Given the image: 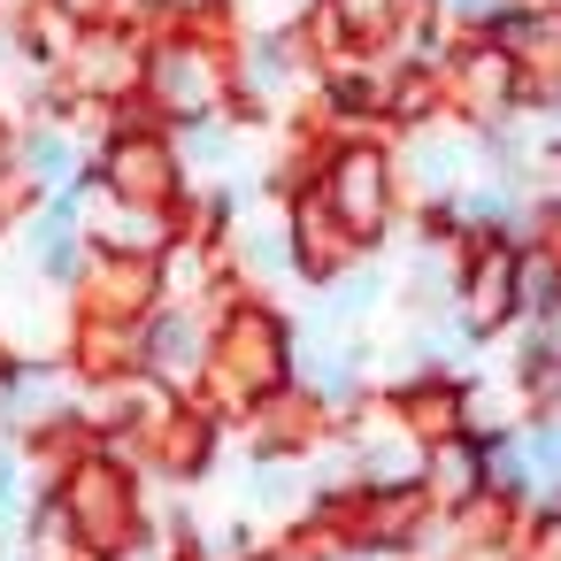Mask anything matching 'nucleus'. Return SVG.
<instances>
[{
	"label": "nucleus",
	"mask_w": 561,
	"mask_h": 561,
	"mask_svg": "<svg viewBox=\"0 0 561 561\" xmlns=\"http://www.w3.org/2000/svg\"><path fill=\"white\" fill-rule=\"evenodd\" d=\"M408 415H415V423H423L431 438H446V431L461 423V392H446V385H423V392L408 400Z\"/></svg>",
	"instance_id": "nucleus-8"
},
{
	"label": "nucleus",
	"mask_w": 561,
	"mask_h": 561,
	"mask_svg": "<svg viewBox=\"0 0 561 561\" xmlns=\"http://www.w3.org/2000/svg\"><path fill=\"white\" fill-rule=\"evenodd\" d=\"M293 254H300L308 277H339L346 254H354V239H346V224H339L323 201H300V208H293Z\"/></svg>",
	"instance_id": "nucleus-6"
},
{
	"label": "nucleus",
	"mask_w": 561,
	"mask_h": 561,
	"mask_svg": "<svg viewBox=\"0 0 561 561\" xmlns=\"http://www.w3.org/2000/svg\"><path fill=\"white\" fill-rule=\"evenodd\" d=\"M346 377H354V369H346L339 354H308V362H300V385L323 392V400H346Z\"/></svg>",
	"instance_id": "nucleus-10"
},
{
	"label": "nucleus",
	"mask_w": 561,
	"mask_h": 561,
	"mask_svg": "<svg viewBox=\"0 0 561 561\" xmlns=\"http://www.w3.org/2000/svg\"><path fill=\"white\" fill-rule=\"evenodd\" d=\"M339 9H346L354 32H385V24L400 16V0H339Z\"/></svg>",
	"instance_id": "nucleus-11"
},
{
	"label": "nucleus",
	"mask_w": 561,
	"mask_h": 561,
	"mask_svg": "<svg viewBox=\"0 0 561 561\" xmlns=\"http://www.w3.org/2000/svg\"><path fill=\"white\" fill-rule=\"evenodd\" d=\"M500 85H507V62H500V55H469V62H461V93H469V101H477L484 116H492Z\"/></svg>",
	"instance_id": "nucleus-9"
},
{
	"label": "nucleus",
	"mask_w": 561,
	"mask_h": 561,
	"mask_svg": "<svg viewBox=\"0 0 561 561\" xmlns=\"http://www.w3.org/2000/svg\"><path fill=\"white\" fill-rule=\"evenodd\" d=\"M530 561H561V515L538 530V553H530Z\"/></svg>",
	"instance_id": "nucleus-13"
},
{
	"label": "nucleus",
	"mask_w": 561,
	"mask_h": 561,
	"mask_svg": "<svg viewBox=\"0 0 561 561\" xmlns=\"http://www.w3.org/2000/svg\"><path fill=\"white\" fill-rule=\"evenodd\" d=\"M515 277H523V254L492 239V247L477 254V270H469V293H461V308H469L477 331H492V323L515 308Z\"/></svg>",
	"instance_id": "nucleus-5"
},
{
	"label": "nucleus",
	"mask_w": 561,
	"mask_h": 561,
	"mask_svg": "<svg viewBox=\"0 0 561 561\" xmlns=\"http://www.w3.org/2000/svg\"><path fill=\"white\" fill-rule=\"evenodd\" d=\"M0 193H9V124H0Z\"/></svg>",
	"instance_id": "nucleus-14"
},
{
	"label": "nucleus",
	"mask_w": 561,
	"mask_h": 561,
	"mask_svg": "<svg viewBox=\"0 0 561 561\" xmlns=\"http://www.w3.org/2000/svg\"><path fill=\"white\" fill-rule=\"evenodd\" d=\"M139 93H147L170 124H193V116L216 108L224 78H216V55H208L201 39H162V47H147V78H139Z\"/></svg>",
	"instance_id": "nucleus-2"
},
{
	"label": "nucleus",
	"mask_w": 561,
	"mask_h": 561,
	"mask_svg": "<svg viewBox=\"0 0 561 561\" xmlns=\"http://www.w3.org/2000/svg\"><path fill=\"white\" fill-rule=\"evenodd\" d=\"M323 208L346 224V239H377L385 231V208H392V170L377 147H339L331 154V178H323Z\"/></svg>",
	"instance_id": "nucleus-3"
},
{
	"label": "nucleus",
	"mask_w": 561,
	"mask_h": 561,
	"mask_svg": "<svg viewBox=\"0 0 561 561\" xmlns=\"http://www.w3.org/2000/svg\"><path fill=\"white\" fill-rule=\"evenodd\" d=\"M47 9H55L62 24H101V16H108V0H47Z\"/></svg>",
	"instance_id": "nucleus-12"
},
{
	"label": "nucleus",
	"mask_w": 561,
	"mask_h": 561,
	"mask_svg": "<svg viewBox=\"0 0 561 561\" xmlns=\"http://www.w3.org/2000/svg\"><path fill=\"white\" fill-rule=\"evenodd\" d=\"M93 178L108 201H139V208H178L185 201V162L170 147V131H108V147L93 154Z\"/></svg>",
	"instance_id": "nucleus-1"
},
{
	"label": "nucleus",
	"mask_w": 561,
	"mask_h": 561,
	"mask_svg": "<svg viewBox=\"0 0 561 561\" xmlns=\"http://www.w3.org/2000/svg\"><path fill=\"white\" fill-rule=\"evenodd\" d=\"M431 484H438V500H446V507H469V500H477V484H484V454H477L469 438H446V454L431 461Z\"/></svg>",
	"instance_id": "nucleus-7"
},
{
	"label": "nucleus",
	"mask_w": 561,
	"mask_h": 561,
	"mask_svg": "<svg viewBox=\"0 0 561 561\" xmlns=\"http://www.w3.org/2000/svg\"><path fill=\"white\" fill-rule=\"evenodd\" d=\"M208 354H216L224 377L239 369L247 392H277V385H285V339H277L270 316H239V323H224V339H208Z\"/></svg>",
	"instance_id": "nucleus-4"
}]
</instances>
